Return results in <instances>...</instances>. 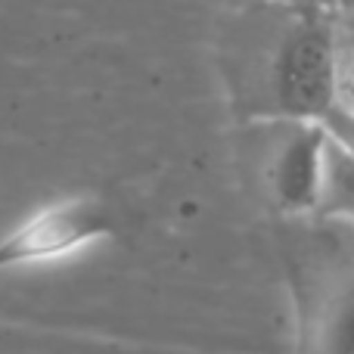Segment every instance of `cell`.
I'll use <instances>...</instances> for the list:
<instances>
[{
    "label": "cell",
    "instance_id": "cell-1",
    "mask_svg": "<svg viewBox=\"0 0 354 354\" xmlns=\"http://www.w3.org/2000/svg\"><path fill=\"white\" fill-rule=\"evenodd\" d=\"M236 97L258 122H324L336 106V6L280 0L245 16Z\"/></svg>",
    "mask_w": 354,
    "mask_h": 354
},
{
    "label": "cell",
    "instance_id": "cell-2",
    "mask_svg": "<svg viewBox=\"0 0 354 354\" xmlns=\"http://www.w3.org/2000/svg\"><path fill=\"white\" fill-rule=\"evenodd\" d=\"M118 218L106 202L91 196L59 199L37 208L19 221L6 236H0V270L31 268L75 255L100 239L115 236Z\"/></svg>",
    "mask_w": 354,
    "mask_h": 354
},
{
    "label": "cell",
    "instance_id": "cell-3",
    "mask_svg": "<svg viewBox=\"0 0 354 354\" xmlns=\"http://www.w3.org/2000/svg\"><path fill=\"white\" fill-rule=\"evenodd\" d=\"M268 134L264 180L283 214H311L317 202L320 153L326 131L320 122H261Z\"/></svg>",
    "mask_w": 354,
    "mask_h": 354
},
{
    "label": "cell",
    "instance_id": "cell-4",
    "mask_svg": "<svg viewBox=\"0 0 354 354\" xmlns=\"http://www.w3.org/2000/svg\"><path fill=\"white\" fill-rule=\"evenodd\" d=\"M314 212L320 218H336L354 224V156L342 149L330 134L320 153V180Z\"/></svg>",
    "mask_w": 354,
    "mask_h": 354
},
{
    "label": "cell",
    "instance_id": "cell-5",
    "mask_svg": "<svg viewBox=\"0 0 354 354\" xmlns=\"http://www.w3.org/2000/svg\"><path fill=\"white\" fill-rule=\"evenodd\" d=\"M311 354H354V274L342 277L320 305Z\"/></svg>",
    "mask_w": 354,
    "mask_h": 354
},
{
    "label": "cell",
    "instance_id": "cell-6",
    "mask_svg": "<svg viewBox=\"0 0 354 354\" xmlns=\"http://www.w3.org/2000/svg\"><path fill=\"white\" fill-rule=\"evenodd\" d=\"M336 106L354 112V31L336 22Z\"/></svg>",
    "mask_w": 354,
    "mask_h": 354
},
{
    "label": "cell",
    "instance_id": "cell-7",
    "mask_svg": "<svg viewBox=\"0 0 354 354\" xmlns=\"http://www.w3.org/2000/svg\"><path fill=\"white\" fill-rule=\"evenodd\" d=\"M320 124H324V131L339 143V147L348 149L354 156V112H345V109H339V106H333Z\"/></svg>",
    "mask_w": 354,
    "mask_h": 354
},
{
    "label": "cell",
    "instance_id": "cell-8",
    "mask_svg": "<svg viewBox=\"0 0 354 354\" xmlns=\"http://www.w3.org/2000/svg\"><path fill=\"white\" fill-rule=\"evenodd\" d=\"M336 22L354 31V0H336Z\"/></svg>",
    "mask_w": 354,
    "mask_h": 354
},
{
    "label": "cell",
    "instance_id": "cell-9",
    "mask_svg": "<svg viewBox=\"0 0 354 354\" xmlns=\"http://www.w3.org/2000/svg\"><path fill=\"white\" fill-rule=\"evenodd\" d=\"M286 3H301V6H326V10H333V6H336V0H286Z\"/></svg>",
    "mask_w": 354,
    "mask_h": 354
}]
</instances>
